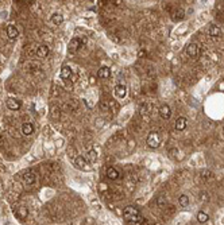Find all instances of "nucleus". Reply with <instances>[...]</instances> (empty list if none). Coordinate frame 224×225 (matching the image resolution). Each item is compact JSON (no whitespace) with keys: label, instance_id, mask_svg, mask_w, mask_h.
Instances as JSON below:
<instances>
[{"label":"nucleus","instance_id":"1","mask_svg":"<svg viewBox=\"0 0 224 225\" xmlns=\"http://www.w3.org/2000/svg\"><path fill=\"white\" fill-rule=\"evenodd\" d=\"M123 217L127 222H132V224L142 221V216H140L139 209L135 208V206H126L123 210Z\"/></svg>","mask_w":224,"mask_h":225},{"label":"nucleus","instance_id":"2","mask_svg":"<svg viewBox=\"0 0 224 225\" xmlns=\"http://www.w3.org/2000/svg\"><path fill=\"white\" fill-rule=\"evenodd\" d=\"M146 143H147L148 147H151V148H158L159 144H161V138H159V133L158 132H150L147 136V139H146Z\"/></svg>","mask_w":224,"mask_h":225},{"label":"nucleus","instance_id":"3","mask_svg":"<svg viewBox=\"0 0 224 225\" xmlns=\"http://www.w3.org/2000/svg\"><path fill=\"white\" fill-rule=\"evenodd\" d=\"M35 179H37V177H35V173L32 170H27L26 173L22 175V181L26 185H32L35 182Z\"/></svg>","mask_w":224,"mask_h":225},{"label":"nucleus","instance_id":"4","mask_svg":"<svg viewBox=\"0 0 224 225\" xmlns=\"http://www.w3.org/2000/svg\"><path fill=\"white\" fill-rule=\"evenodd\" d=\"M186 54H188L189 57H192V58H196L197 55L200 54V49H199V46H197L196 43H190V45H188V47H186Z\"/></svg>","mask_w":224,"mask_h":225},{"label":"nucleus","instance_id":"5","mask_svg":"<svg viewBox=\"0 0 224 225\" xmlns=\"http://www.w3.org/2000/svg\"><path fill=\"white\" fill-rule=\"evenodd\" d=\"M74 163H76V166H77L78 168H81V170H91V166H86V165H89L88 162L85 160V158L84 156H77L74 159Z\"/></svg>","mask_w":224,"mask_h":225},{"label":"nucleus","instance_id":"6","mask_svg":"<svg viewBox=\"0 0 224 225\" xmlns=\"http://www.w3.org/2000/svg\"><path fill=\"white\" fill-rule=\"evenodd\" d=\"M22 107V103L16 98H8L7 100V108L11 111H19Z\"/></svg>","mask_w":224,"mask_h":225},{"label":"nucleus","instance_id":"7","mask_svg":"<svg viewBox=\"0 0 224 225\" xmlns=\"http://www.w3.org/2000/svg\"><path fill=\"white\" fill-rule=\"evenodd\" d=\"M13 213H15V216L18 217V218L23 220L27 217V214H28V210H27L26 206H18V208H13Z\"/></svg>","mask_w":224,"mask_h":225},{"label":"nucleus","instance_id":"8","mask_svg":"<svg viewBox=\"0 0 224 225\" xmlns=\"http://www.w3.org/2000/svg\"><path fill=\"white\" fill-rule=\"evenodd\" d=\"M97 77L101 80H107L111 77V69L108 68V66H101V68L99 69V72H97Z\"/></svg>","mask_w":224,"mask_h":225},{"label":"nucleus","instance_id":"9","mask_svg":"<svg viewBox=\"0 0 224 225\" xmlns=\"http://www.w3.org/2000/svg\"><path fill=\"white\" fill-rule=\"evenodd\" d=\"M7 35H8V38H10V39H16V38H18L19 30L16 28V26H13V25L7 26Z\"/></svg>","mask_w":224,"mask_h":225},{"label":"nucleus","instance_id":"10","mask_svg":"<svg viewBox=\"0 0 224 225\" xmlns=\"http://www.w3.org/2000/svg\"><path fill=\"white\" fill-rule=\"evenodd\" d=\"M22 133H23L24 136H30L32 132H34V125L31 124V123H24L23 125H22Z\"/></svg>","mask_w":224,"mask_h":225},{"label":"nucleus","instance_id":"11","mask_svg":"<svg viewBox=\"0 0 224 225\" xmlns=\"http://www.w3.org/2000/svg\"><path fill=\"white\" fill-rule=\"evenodd\" d=\"M80 47H81V41L78 38H73L72 41L69 42V51L74 53V51H77Z\"/></svg>","mask_w":224,"mask_h":225},{"label":"nucleus","instance_id":"12","mask_svg":"<svg viewBox=\"0 0 224 225\" xmlns=\"http://www.w3.org/2000/svg\"><path fill=\"white\" fill-rule=\"evenodd\" d=\"M184 18H185V11H184L182 8H177L172 15V19L174 20V22H180Z\"/></svg>","mask_w":224,"mask_h":225},{"label":"nucleus","instance_id":"13","mask_svg":"<svg viewBox=\"0 0 224 225\" xmlns=\"http://www.w3.org/2000/svg\"><path fill=\"white\" fill-rule=\"evenodd\" d=\"M115 95H116V97H119V98H124L127 95V88L124 86V85H116Z\"/></svg>","mask_w":224,"mask_h":225},{"label":"nucleus","instance_id":"14","mask_svg":"<svg viewBox=\"0 0 224 225\" xmlns=\"http://www.w3.org/2000/svg\"><path fill=\"white\" fill-rule=\"evenodd\" d=\"M159 115H161L162 119H169L170 116H172V111H170V107L169 105H162L161 108H159Z\"/></svg>","mask_w":224,"mask_h":225},{"label":"nucleus","instance_id":"15","mask_svg":"<svg viewBox=\"0 0 224 225\" xmlns=\"http://www.w3.org/2000/svg\"><path fill=\"white\" fill-rule=\"evenodd\" d=\"M174 127H175V130L177 131H184L186 128V119L185 117H178L177 120H175V124H174Z\"/></svg>","mask_w":224,"mask_h":225},{"label":"nucleus","instance_id":"16","mask_svg":"<svg viewBox=\"0 0 224 225\" xmlns=\"http://www.w3.org/2000/svg\"><path fill=\"white\" fill-rule=\"evenodd\" d=\"M208 35L211 37H220L221 35V30L219 26L216 25H211L209 28H208Z\"/></svg>","mask_w":224,"mask_h":225},{"label":"nucleus","instance_id":"17","mask_svg":"<svg viewBox=\"0 0 224 225\" xmlns=\"http://www.w3.org/2000/svg\"><path fill=\"white\" fill-rule=\"evenodd\" d=\"M37 55L39 58H45L49 55V47L45 46V45H40V46L37 47Z\"/></svg>","mask_w":224,"mask_h":225},{"label":"nucleus","instance_id":"18","mask_svg":"<svg viewBox=\"0 0 224 225\" xmlns=\"http://www.w3.org/2000/svg\"><path fill=\"white\" fill-rule=\"evenodd\" d=\"M119 175H120V174H119V171L116 170L115 167H109L107 170V177L109 179H112V181H116V179L119 178Z\"/></svg>","mask_w":224,"mask_h":225},{"label":"nucleus","instance_id":"19","mask_svg":"<svg viewBox=\"0 0 224 225\" xmlns=\"http://www.w3.org/2000/svg\"><path fill=\"white\" fill-rule=\"evenodd\" d=\"M50 20H51V23H53V25H61V23L64 22V16H62V14L55 12V14L51 15Z\"/></svg>","mask_w":224,"mask_h":225},{"label":"nucleus","instance_id":"20","mask_svg":"<svg viewBox=\"0 0 224 225\" xmlns=\"http://www.w3.org/2000/svg\"><path fill=\"white\" fill-rule=\"evenodd\" d=\"M61 77L64 80H67L72 77V69L69 68V66H62L61 69Z\"/></svg>","mask_w":224,"mask_h":225},{"label":"nucleus","instance_id":"21","mask_svg":"<svg viewBox=\"0 0 224 225\" xmlns=\"http://www.w3.org/2000/svg\"><path fill=\"white\" fill-rule=\"evenodd\" d=\"M208 220H209V216H208L205 212H199V213H197V221L199 222L204 224V222H207Z\"/></svg>","mask_w":224,"mask_h":225},{"label":"nucleus","instance_id":"22","mask_svg":"<svg viewBox=\"0 0 224 225\" xmlns=\"http://www.w3.org/2000/svg\"><path fill=\"white\" fill-rule=\"evenodd\" d=\"M178 202H180L181 206H184V208H186V206L189 205V197L186 194H182L180 195V198H178Z\"/></svg>","mask_w":224,"mask_h":225},{"label":"nucleus","instance_id":"23","mask_svg":"<svg viewBox=\"0 0 224 225\" xmlns=\"http://www.w3.org/2000/svg\"><path fill=\"white\" fill-rule=\"evenodd\" d=\"M157 202H158V206L159 208H166V200H165V197L163 195H159L158 197V200H157Z\"/></svg>","mask_w":224,"mask_h":225},{"label":"nucleus","instance_id":"24","mask_svg":"<svg viewBox=\"0 0 224 225\" xmlns=\"http://www.w3.org/2000/svg\"><path fill=\"white\" fill-rule=\"evenodd\" d=\"M51 116H53V119H58L59 117V109L54 107V108L51 109Z\"/></svg>","mask_w":224,"mask_h":225},{"label":"nucleus","instance_id":"25","mask_svg":"<svg viewBox=\"0 0 224 225\" xmlns=\"http://www.w3.org/2000/svg\"><path fill=\"white\" fill-rule=\"evenodd\" d=\"M201 174H204L202 177H204V178H207V179H212V178H213V173H212V171H207V170H204Z\"/></svg>","mask_w":224,"mask_h":225},{"label":"nucleus","instance_id":"26","mask_svg":"<svg viewBox=\"0 0 224 225\" xmlns=\"http://www.w3.org/2000/svg\"><path fill=\"white\" fill-rule=\"evenodd\" d=\"M100 109H101V111H104V112H107L108 109V103L107 101H101V103H100Z\"/></svg>","mask_w":224,"mask_h":225},{"label":"nucleus","instance_id":"27","mask_svg":"<svg viewBox=\"0 0 224 225\" xmlns=\"http://www.w3.org/2000/svg\"><path fill=\"white\" fill-rule=\"evenodd\" d=\"M88 154H89V155H88V156H89V160H91V158H92V162H94V160H96V158H97L96 154H94V151H89Z\"/></svg>","mask_w":224,"mask_h":225},{"label":"nucleus","instance_id":"28","mask_svg":"<svg viewBox=\"0 0 224 225\" xmlns=\"http://www.w3.org/2000/svg\"><path fill=\"white\" fill-rule=\"evenodd\" d=\"M138 55H139L140 58L146 57V51H145V50H139V53H138Z\"/></svg>","mask_w":224,"mask_h":225}]
</instances>
